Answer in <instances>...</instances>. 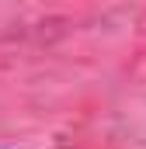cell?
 Listing matches in <instances>:
<instances>
[]
</instances>
